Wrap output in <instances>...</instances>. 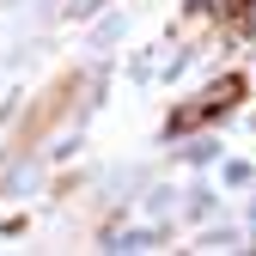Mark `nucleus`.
<instances>
[{"instance_id":"nucleus-1","label":"nucleus","mask_w":256,"mask_h":256,"mask_svg":"<svg viewBox=\"0 0 256 256\" xmlns=\"http://www.w3.org/2000/svg\"><path fill=\"white\" fill-rule=\"evenodd\" d=\"M244 92H250V80H244V74H226L220 86L202 92V104H183V110L171 116V134H189V128H202V122H214V116H226V110L244 98Z\"/></svg>"},{"instance_id":"nucleus-2","label":"nucleus","mask_w":256,"mask_h":256,"mask_svg":"<svg viewBox=\"0 0 256 256\" xmlns=\"http://www.w3.org/2000/svg\"><path fill=\"white\" fill-rule=\"evenodd\" d=\"M80 86H86V80H80V74H68V80H55V86L43 92V104L30 110V116H24V128H18V152H30V140H43L49 128H55V116L74 104V92H80Z\"/></svg>"}]
</instances>
